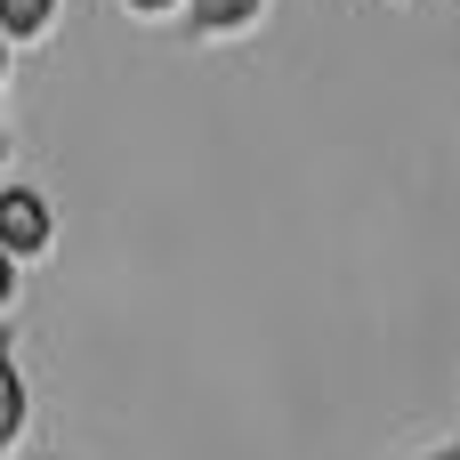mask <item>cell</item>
Returning a JSON list of instances; mask_svg holds the SVG:
<instances>
[{"instance_id": "obj_1", "label": "cell", "mask_w": 460, "mask_h": 460, "mask_svg": "<svg viewBox=\"0 0 460 460\" xmlns=\"http://www.w3.org/2000/svg\"><path fill=\"white\" fill-rule=\"evenodd\" d=\"M0 243H8L16 259L49 243V202H40L32 186H8V194H0Z\"/></svg>"}, {"instance_id": "obj_2", "label": "cell", "mask_w": 460, "mask_h": 460, "mask_svg": "<svg viewBox=\"0 0 460 460\" xmlns=\"http://www.w3.org/2000/svg\"><path fill=\"white\" fill-rule=\"evenodd\" d=\"M267 0H194L186 8V32H234V24H251Z\"/></svg>"}, {"instance_id": "obj_3", "label": "cell", "mask_w": 460, "mask_h": 460, "mask_svg": "<svg viewBox=\"0 0 460 460\" xmlns=\"http://www.w3.org/2000/svg\"><path fill=\"white\" fill-rule=\"evenodd\" d=\"M49 8H57V0H0V32H8V40H32V32L49 24Z\"/></svg>"}, {"instance_id": "obj_4", "label": "cell", "mask_w": 460, "mask_h": 460, "mask_svg": "<svg viewBox=\"0 0 460 460\" xmlns=\"http://www.w3.org/2000/svg\"><path fill=\"white\" fill-rule=\"evenodd\" d=\"M24 429V372L16 364H0V445Z\"/></svg>"}, {"instance_id": "obj_5", "label": "cell", "mask_w": 460, "mask_h": 460, "mask_svg": "<svg viewBox=\"0 0 460 460\" xmlns=\"http://www.w3.org/2000/svg\"><path fill=\"white\" fill-rule=\"evenodd\" d=\"M129 8H146V16H154V8H178V0H129Z\"/></svg>"}, {"instance_id": "obj_6", "label": "cell", "mask_w": 460, "mask_h": 460, "mask_svg": "<svg viewBox=\"0 0 460 460\" xmlns=\"http://www.w3.org/2000/svg\"><path fill=\"white\" fill-rule=\"evenodd\" d=\"M437 460H460V437H453V453H437Z\"/></svg>"}]
</instances>
